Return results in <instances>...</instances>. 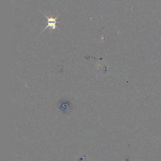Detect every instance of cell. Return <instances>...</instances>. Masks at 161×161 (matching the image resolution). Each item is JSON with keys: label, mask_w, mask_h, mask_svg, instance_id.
Returning <instances> with one entry per match:
<instances>
[{"label": "cell", "mask_w": 161, "mask_h": 161, "mask_svg": "<svg viewBox=\"0 0 161 161\" xmlns=\"http://www.w3.org/2000/svg\"><path fill=\"white\" fill-rule=\"evenodd\" d=\"M43 14L46 17V18H47V19H48V22H47V23H48V25H47V26L44 28V29L42 32H43L44 31L46 30V29H47L48 27H50V29H53V30H55V28L57 27L58 28V27L56 26V24L57 23V22H59L57 21V19H58V18L59 16L60 15H58V16L56 17V18H53V17H51V18H48V17H47V16H46L44 13H43L42 12Z\"/></svg>", "instance_id": "cell-1"}]
</instances>
